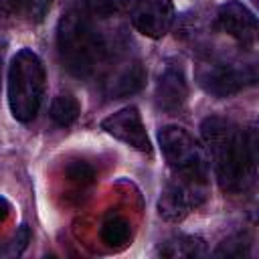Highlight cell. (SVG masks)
Masks as SVG:
<instances>
[{"mask_svg": "<svg viewBox=\"0 0 259 259\" xmlns=\"http://www.w3.org/2000/svg\"><path fill=\"white\" fill-rule=\"evenodd\" d=\"M111 0H83L71 6L57 24V53L63 67L79 79L107 71L121 59L123 36L113 28Z\"/></svg>", "mask_w": 259, "mask_h": 259, "instance_id": "cell-1", "label": "cell"}, {"mask_svg": "<svg viewBox=\"0 0 259 259\" xmlns=\"http://www.w3.org/2000/svg\"><path fill=\"white\" fill-rule=\"evenodd\" d=\"M206 160L212 166L221 190L241 194L255 182L257 140L253 130H245L235 121L210 115L200 125Z\"/></svg>", "mask_w": 259, "mask_h": 259, "instance_id": "cell-2", "label": "cell"}, {"mask_svg": "<svg viewBox=\"0 0 259 259\" xmlns=\"http://www.w3.org/2000/svg\"><path fill=\"white\" fill-rule=\"evenodd\" d=\"M45 65L30 49H20L8 65V107L16 121L28 123L36 117L45 97Z\"/></svg>", "mask_w": 259, "mask_h": 259, "instance_id": "cell-3", "label": "cell"}, {"mask_svg": "<svg viewBox=\"0 0 259 259\" xmlns=\"http://www.w3.org/2000/svg\"><path fill=\"white\" fill-rule=\"evenodd\" d=\"M196 83L212 97H231L243 89L255 85L257 71L253 63H243L241 59L204 53L194 67Z\"/></svg>", "mask_w": 259, "mask_h": 259, "instance_id": "cell-4", "label": "cell"}, {"mask_svg": "<svg viewBox=\"0 0 259 259\" xmlns=\"http://www.w3.org/2000/svg\"><path fill=\"white\" fill-rule=\"evenodd\" d=\"M158 144L172 170V176L208 180L206 152L190 132L180 125H164L158 132Z\"/></svg>", "mask_w": 259, "mask_h": 259, "instance_id": "cell-5", "label": "cell"}, {"mask_svg": "<svg viewBox=\"0 0 259 259\" xmlns=\"http://www.w3.org/2000/svg\"><path fill=\"white\" fill-rule=\"evenodd\" d=\"M208 196V180L172 176L158 200V212L170 223H180L196 210Z\"/></svg>", "mask_w": 259, "mask_h": 259, "instance_id": "cell-6", "label": "cell"}, {"mask_svg": "<svg viewBox=\"0 0 259 259\" xmlns=\"http://www.w3.org/2000/svg\"><path fill=\"white\" fill-rule=\"evenodd\" d=\"M130 20L140 34L162 38L174 24V4L172 0H134Z\"/></svg>", "mask_w": 259, "mask_h": 259, "instance_id": "cell-7", "label": "cell"}, {"mask_svg": "<svg viewBox=\"0 0 259 259\" xmlns=\"http://www.w3.org/2000/svg\"><path fill=\"white\" fill-rule=\"evenodd\" d=\"M217 26L231 36L241 49H253L257 38V18L239 0H229L217 10Z\"/></svg>", "mask_w": 259, "mask_h": 259, "instance_id": "cell-8", "label": "cell"}, {"mask_svg": "<svg viewBox=\"0 0 259 259\" xmlns=\"http://www.w3.org/2000/svg\"><path fill=\"white\" fill-rule=\"evenodd\" d=\"M101 130L107 132L109 136H113L115 140L127 144L130 148L138 150V152H144V154L152 152L150 136L146 132V125L142 121L138 107H134V105L121 107L119 111L107 115L101 121Z\"/></svg>", "mask_w": 259, "mask_h": 259, "instance_id": "cell-9", "label": "cell"}, {"mask_svg": "<svg viewBox=\"0 0 259 259\" xmlns=\"http://www.w3.org/2000/svg\"><path fill=\"white\" fill-rule=\"evenodd\" d=\"M146 83V69L138 59H117L103 75V93L119 99L138 93Z\"/></svg>", "mask_w": 259, "mask_h": 259, "instance_id": "cell-10", "label": "cell"}, {"mask_svg": "<svg viewBox=\"0 0 259 259\" xmlns=\"http://www.w3.org/2000/svg\"><path fill=\"white\" fill-rule=\"evenodd\" d=\"M154 99L158 109H162L164 113H178L186 99H188V81L184 75V69L180 67V63L168 61L158 77L156 83V91H154Z\"/></svg>", "mask_w": 259, "mask_h": 259, "instance_id": "cell-11", "label": "cell"}, {"mask_svg": "<svg viewBox=\"0 0 259 259\" xmlns=\"http://www.w3.org/2000/svg\"><path fill=\"white\" fill-rule=\"evenodd\" d=\"M158 253L162 257H184V259H192V257H202L206 255V243L200 237L194 235H176L168 241H164L158 249Z\"/></svg>", "mask_w": 259, "mask_h": 259, "instance_id": "cell-12", "label": "cell"}, {"mask_svg": "<svg viewBox=\"0 0 259 259\" xmlns=\"http://www.w3.org/2000/svg\"><path fill=\"white\" fill-rule=\"evenodd\" d=\"M81 113V105L79 101L71 95V93H59L53 101H51V109H49V115L51 119L61 125V127H69L77 121Z\"/></svg>", "mask_w": 259, "mask_h": 259, "instance_id": "cell-13", "label": "cell"}, {"mask_svg": "<svg viewBox=\"0 0 259 259\" xmlns=\"http://www.w3.org/2000/svg\"><path fill=\"white\" fill-rule=\"evenodd\" d=\"M101 239L109 247H119L130 241V223L119 212H107L101 223Z\"/></svg>", "mask_w": 259, "mask_h": 259, "instance_id": "cell-14", "label": "cell"}, {"mask_svg": "<svg viewBox=\"0 0 259 259\" xmlns=\"http://www.w3.org/2000/svg\"><path fill=\"white\" fill-rule=\"evenodd\" d=\"M247 249H249V243H245L243 235L239 237H231L227 241H223L217 249H214V257H243L247 255Z\"/></svg>", "mask_w": 259, "mask_h": 259, "instance_id": "cell-15", "label": "cell"}, {"mask_svg": "<svg viewBox=\"0 0 259 259\" xmlns=\"http://www.w3.org/2000/svg\"><path fill=\"white\" fill-rule=\"evenodd\" d=\"M67 176L75 182H81V184H87L95 178V172L93 168L87 164V162H81V160H75L67 166Z\"/></svg>", "mask_w": 259, "mask_h": 259, "instance_id": "cell-16", "label": "cell"}, {"mask_svg": "<svg viewBox=\"0 0 259 259\" xmlns=\"http://www.w3.org/2000/svg\"><path fill=\"white\" fill-rule=\"evenodd\" d=\"M26 4L28 0H0V24L14 20Z\"/></svg>", "mask_w": 259, "mask_h": 259, "instance_id": "cell-17", "label": "cell"}, {"mask_svg": "<svg viewBox=\"0 0 259 259\" xmlns=\"http://www.w3.org/2000/svg\"><path fill=\"white\" fill-rule=\"evenodd\" d=\"M8 212H10V202L0 194V223H2V221H6Z\"/></svg>", "mask_w": 259, "mask_h": 259, "instance_id": "cell-18", "label": "cell"}, {"mask_svg": "<svg viewBox=\"0 0 259 259\" xmlns=\"http://www.w3.org/2000/svg\"><path fill=\"white\" fill-rule=\"evenodd\" d=\"M2 57H4V42L0 40V85H2Z\"/></svg>", "mask_w": 259, "mask_h": 259, "instance_id": "cell-19", "label": "cell"}]
</instances>
